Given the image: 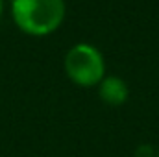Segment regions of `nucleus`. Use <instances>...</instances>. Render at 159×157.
<instances>
[{
    "label": "nucleus",
    "mask_w": 159,
    "mask_h": 157,
    "mask_svg": "<svg viewBox=\"0 0 159 157\" xmlns=\"http://www.w3.org/2000/svg\"><path fill=\"white\" fill-rule=\"evenodd\" d=\"M11 17L24 34L43 37L61 26L65 0H11Z\"/></svg>",
    "instance_id": "nucleus-1"
},
{
    "label": "nucleus",
    "mask_w": 159,
    "mask_h": 157,
    "mask_svg": "<svg viewBox=\"0 0 159 157\" xmlns=\"http://www.w3.org/2000/svg\"><path fill=\"white\" fill-rule=\"evenodd\" d=\"M65 74L80 87H98L106 78V61L102 52L87 43L74 44L63 61Z\"/></svg>",
    "instance_id": "nucleus-2"
},
{
    "label": "nucleus",
    "mask_w": 159,
    "mask_h": 157,
    "mask_svg": "<svg viewBox=\"0 0 159 157\" xmlns=\"http://www.w3.org/2000/svg\"><path fill=\"white\" fill-rule=\"evenodd\" d=\"M98 96L104 104H107L111 107H119L128 102L129 87L119 76H106L98 83Z\"/></svg>",
    "instance_id": "nucleus-3"
},
{
    "label": "nucleus",
    "mask_w": 159,
    "mask_h": 157,
    "mask_svg": "<svg viewBox=\"0 0 159 157\" xmlns=\"http://www.w3.org/2000/svg\"><path fill=\"white\" fill-rule=\"evenodd\" d=\"M156 155H157V150H154V146H150V144H141L135 150V157H156Z\"/></svg>",
    "instance_id": "nucleus-4"
},
{
    "label": "nucleus",
    "mask_w": 159,
    "mask_h": 157,
    "mask_svg": "<svg viewBox=\"0 0 159 157\" xmlns=\"http://www.w3.org/2000/svg\"><path fill=\"white\" fill-rule=\"evenodd\" d=\"M2 9H4V0H0V15H2Z\"/></svg>",
    "instance_id": "nucleus-5"
},
{
    "label": "nucleus",
    "mask_w": 159,
    "mask_h": 157,
    "mask_svg": "<svg viewBox=\"0 0 159 157\" xmlns=\"http://www.w3.org/2000/svg\"><path fill=\"white\" fill-rule=\"evenodd\" d=\"M156 157H159V148H157V155H156Z\"/></svg>",
    "instance_id": "nucleus-6"
}]
</instances>
